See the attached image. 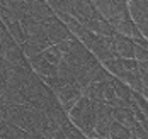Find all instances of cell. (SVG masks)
Listing matches in <instances>:
<instances>
[{
  "instance_id": "obj_3",
  "label": "cell",
  "mask_w": 148,
  "mask_h": 139,
  "mask_svg": "<svg viewBox=\"0 0 148 139\" xmlns=\"http://www.w3.org/2000/svg\"><path fill=\"white\" fill-rule=\"evenodd\" d=\"M133 136V132L123 125L121 122L118 121H112L111 122V127H109V139H130Z\"/></svg>"
},
{
  "instance_id": "obj_2",
  "label": "cell",
  "mask_w": 148,
  "mask_h": 139,
  "mask_svg": "<svg viewBox=\"0 0 148 139\" xmlns=\"http://www.w3.org/2000/svg\"><path fill=\"white\" fill-rule=\"evenodd\" d=\"M114 53L119 58H134V41L124 34H114Z\"/></svg>"
},
{
  "instance_id": "obj_1",
  "label": "cell",
  "mask_w": 148,
  "mask_h": 139,
  "mask_svg": "<svg viewBox=\"0 0 148 139\" xmlns=\"http://www.w3.org/2000/svg\"><path fill=\"white\" fill-rule=\"evenodd\" d=\"M68 117L73 125H77L89 139L95 138V124H97V108L95 104L87 97H82L73 108L68 112Z\"/></svg>"
}]
</instances>
